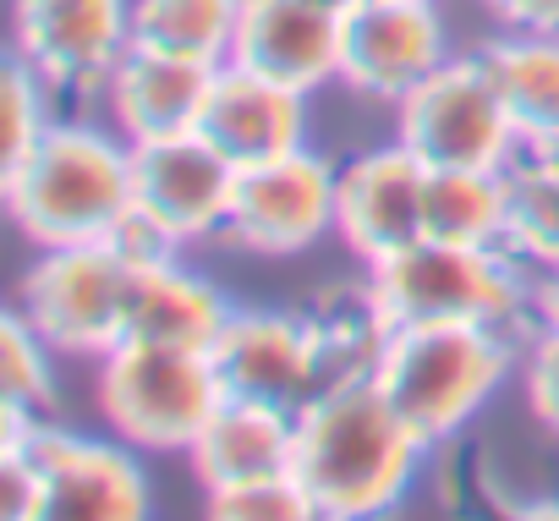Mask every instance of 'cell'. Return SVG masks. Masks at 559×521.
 <instances>
[{"label":"cell","instance_id":"obj_12","mask_svg":"<svg viewBox=\"0 0 559 521\" xmlns=\"http://www.w3.org/2000/svg\"><path fill=\"white\" fill-rule=\"evenodd\" d=\"M236 176L241 170L203 132L132 143V209L181 247L214 241L225 230Z\"/></svg>","mask_w":559,"mask_h":521},{"label":"cell","instance_id":"obj_25","mask_svg":"<svg viewBox=\"0 0 559 521\" xmlns=\"http://www.w3.org/2000/svg\"><path fill=\"white\" fill-rule=\"evenodd\" d=\"M56 346L28 324V313L12 303L7 313H0V395L50 417L56 406V368H50Z\"/></svg>","mask_w":559,"mask_h":521},{"label":"cell","instance_id":"obj_5","mask_svg":"<svg viewBox=\"0 0 559 521\" xmlns=\"http://www.w3.org/2000/svg\"><path fill=\"white\" fill-rule=\"evenodd\" d=\"M94 406L116 439L143 455H187L209 417L225 406V384L209 352L121 341L94 368Z\"/></svg>","mask_w":559,"mask_h":521},{"label":"cell","instance_id":"obj_22","mask_svg":"<svg viewBox=\"0 0 559 521\" xmlns=\"http://www.w3.org/2000/svg\"><path fill=\"white\" fill-rule=\"evenodd\" d=\"M241 23V0H132V45L181 61L225 67Z\"/></svg>","mask_w":559,"mask_h":521},{"label":"cell","instance_id":"obj_6","mask_svg":"<svg viewBox=\"0 0 559 521\" xmlns=\"http://www.w3.org/2000/svg\"><path fill=\"white\" fill-rule=\"evenodd\" d=\"M395 143L428 170H510L526 154L483 56H450L395 105Z\"/></svg>","mask_w":559,"mask_h":521},{"label":"cell","instance_id":"obj_11","mask_svg":"<svg viewBox=\"0 0 559 521\" xmlns=\"http://www.w3.org/2000/svg\"><path fill=\"white\" fill-rule=\"evenodd\" d=\"M132 50V0H12V56L56 94H99Z\"/></svg>","mask_w":559,"mask_h":521},{"label":"cell","instance_id":"obj_9","mask_svg":"<svg viewBox=\"0 0 559 521\" xmlns=\"http://www.w3.org/2000/svg\"><path fill=\"white\" fill-rule=\"evenodd\" d=\"M0 450H28V461L45 477V516L56 521H143L154 510L148 477L138 466L143 450H132L116 434L99 439L39 417L23 445Z\"/></svg>","mask_w":559,"mask_h":521},{"label":"cell","instance_id":"obj_8","mask_svg":"<svg viewBox=\"0 0 559 521\" xmlns=\"http://www.w3.org/2000/svg\"><path fill=\"white\" fill-rule=\"evenodd\" d=\"M335 170L319 149L280 154L236 176L219 241L252 258H297L335 236Z\"/></svg>","mask_w":559,"mask_h":521},{"label":"cell","instance_id":"obj_28","mask_svg":"<svg viewBox=\"0 0 559 521\" xmlns=\"http://www.w3.org/2000/svg\"><path fill=\"white\" fill-rule=\"evenodd\" d=\"M521 395H526V412L559 439V335L554 330H532L521 341Z\"/></svg>","mask_w":559,"mask_h":521},{"label":"cell","instance_id":"obj_17","mask_svg":"<svg viewBox=\"0 0 559 521\" xmlns=\"http://www.w3.org/2000/svg\"><path fill=\"white\" fill-rule=\"evenodd\" d=\"M214 72H219V67H203V61H181V56L132 45V50L110 67V78L99 83L105 121H110L127 143L198 132V116H203V99H209Z\"/></svg>","mask_w":559,"mask_h":521},{"label":"cell","instance_id":"obj_23","mask_svg":"<svg viewBox=\"0 0 559 521\" xmlns=\"http://www.w3.org/2000/svg\"><path fill=\"white\" fill-rule=\"evenodd\" d=\"M313 324H319V352H324L330 384H341V379H373V368L384 357V341H390V319L379 313L368 281L357 292H330L313 308Z\"/></svg>","mask_w":559,"mask_h":521},{"label":"cell","instance_id":"obj_31","mask_svg":"<svg viewBox=\"0 0 559 521\" xmlns=\"http://www.w3.org/2000/svg\"><path fill=\"white\" fill-rule=\"evenodd\" d=\"M532 330H554L559 335V264L537 270V281H532Z\"/></svg>","mask_w":559,"mask_h":521},{"label":"cell","instance_id":"obj_19","mask_svg":"<svg viewBox=\"0 0 559 521\" xmlns=\"http://www.w3.org/2000/svg\"><path fill=\"white\" fill-rule=\"evenodd\" d=\"M230 297L198 275L181 258L132 270V313H127V341H154V346H181V352H214V341L230 324Z\"/></svg>","mask_w":559,"mask_h":521},{"label":"cell","instance_id":"obj_29","mask_svg":"<svg viewBox=\"0 0 559 521\" xmlns=\"http://www.w3.org/2000/svg\"><path fill=\"white\" fill-rule=\"evenodd\" d=\"M0 516L45 521V477L28 461V450H0Z\"/></svg>","mask_w":559,"mask_h":521},{"label":"cell","instance_id":"obj_20","mask_svg":"<svg viewBox=\"0 0 559 521\" xmlns=\"http://www.w3.org/2000/svg\"><path fill=\"white\" fill-rule=\"evenodd\" d=\"M526 149L559 143V34H499L477 50Z\"/></svg>","mask_w":559,"mask_h":521},{"label":"cell","instance_id":"obj_13","mask_svg":"<svg viewBox=\"0 0 559 521\" xmlns=\"http://www.w3.org/2000/svg\"><path fill=\"white\" fill-rule=\"evenodd\" d=\"M209 357L219 368L225 395L269 401V406H286V412H302L330 384L313 313L236 308Z\"/></svg>","mask_w":559,"mask_h":521},{"label":"cell","instance_id":"obj_30","mask_svg":"<svg viewBox=\"0 0 559 521\" xmlns=\"http://www.w3.org/2000/svg\"><path fill=\"white\" fill-rule=\"evenodd\" d=\"M510 34H559V0H483Z\"/></svg>","mask_w":559,"mask_h":521},{"label":"cell","instance_id":"obj_33","mask_svg":"<svg viewBox=\"0 0 559 521\" xmlns=\"http://www.w3.org/2000/svg\"><path fill=\"white\" fill-rule=\"evenodd\" d=\"M532 154H537V159H548V165L559 170V143H548V149H532Z\"/></svg>","mask_w":559,"mask_h":521},{"label":"cell","instance_id":"obj_21","mask_svg":"<svg viewBox=\"0 0 559 521\" xmlns=\"http://www.w3.org/2000/svg\"><path fill=\"white\" fill-rule=\"evenodd\" d=\"M423 230L461 247H504L510 236V170H428Z\"/></svg>","mask_w":559,"mask_h":521},{"label":"cell","instance_id":"obj_2","mask_svg":"<svg viewBox=\"0 0 559 521\" xmlns=\"http://www.w3.org/2000/svg\"><path fill=\"white\" fill-rule=\"evenodd\" d=\"M0 198L34 247L110 241L132 214V143L110 121L56 116L17 165L0 170Z\"/></svg>","mask_w":559,"mask_h":521},{"label":"cell","instance_id":"obj_16","mask_svg":"<svg viewBox=\"0 0 559 521\" xmlns=\"http://www.w3.org/2000/svg\"><path fill=\"white\" fill-rule=\"evenodd\" d=\"M198 132L236 165H269L280 154L308 149V94L280 88L247 67H219L198 116Z\"/></svg>","mask_w":559,"mask_h":521},{"label":"cell","instance_id":"obj_24","mask_svg":"<svg viewBox=\"0 0 559 521\" xmlns=\"http://www.w3.org/2000/svg\"><path fill=\"white\" fill-rule=\"evenodd\" d=\"M504 247L526 270L559 264V170L532 149L510 165V236Z\"/></svg>","mask_w":559,"mask_h":521},{"label":"cell","instance_id":"obj_7","mask_svg":"<svg viewBox=\"0 0 559 521\" xmlns=\"http://www.w3.org/2000/svg\"><path fill=\"white\" fill-rule=\"evenodd\" d=\"M132 270L110 241H83V247H39L28 275L17 281V308L28 324L56 346V357H83L99 363L127 341V313H132Z\"/></svg>","mask_w":559,"mask_h":521},{"label":"cell","instance_id":"obj_15","mask_svg":"<svg viewBox=\"0 0 559 521\" xmlns=\"http://www.w3.org/2000/svg\"><path fill=\"white\" fill-rule=\"evenodd\" d=\"M341 12L330 0H241L230 67L313 99L341 83Z\"/></svg>","mask_w":559,"mask_h":521},{"label":"cell","instance_id":"obj_14","mask_svg":"<svg viewBox=\"0 0 559 521\" xmlns=\"http://www.w3.org/2000/svg\"><path fill=\"white\" fill-rule=\"evenodd\" d=\"M423 192H428V165L406 143H379L352 154L335 170V241L362 264H384L401 247L428 236Z\"/></svg>","mask_w":559,"mask_h":521},{"label":"cell","instance_id":"obj_18","mask_svg":"<svg viewBox=\"0 0 559 521\" xmlns=\"http://www.w3.org/2000/svg\"><path fill=\"white\" fill-rule=\"evenodd\" d=\"M187 466H192L203 494L292 472L297 466V412L225 395V406L209 417V428L187 450Z\"/></svg>","mask_w":559,"mask_h":521},{"label":"cell","instance_id":"obj_26","mask_svg":"<svg viewBox=\"0 0 559 521\" xmlns=\"http://www.w3.org/2000/svg\"><path fill=\"white\" fill-rule=\"evenodd\" d=\"M209 516L214 521H319V510H313L308 488L297 483V472L209 488Z\"/></svg>","mask_w":559,"mask_h":521},{"label":"cell","instance_id":"obj_34","mask_svg":"<svg viewBox=\"0 0 559 521\" xmlns=\"http://www.w3.org/2000/svg\"><path fill=\"white\" fill-rule=\"evenodd\" d=\"M330 7H352V0H330Z\"/></svg>","mask_w":559,"mask_h":521},{"label":"cell","instance_id":"obj_3","mask_svg":"<svg viewBox=\"0 0 559 521\" xmlns=\"http://www.w3.org/2000/svg\"><path fill=\"white\" fill-rule=\"evenodd\" d=\"M521 341L526 335L499 324H395L373 384L439 450L521 374Z\"/></svg>","mask_w":559,"mask_h":521},{"label":"cell","instance_id":"obj_1","mask_svg":"<svg viewBox=\"0 0 559 521\" xmlns=\"http://www.w3.org/2000/svg\"><path fill=\"white\" fill-rule=\"evenodd\" d=\"M433 445L395 412L373 379L324 384L297 412V483L319 521L390 516L423 477Z\"/></svg>","mask_w":559,"mask_h":521},{"label":"cell","instance_id":"obj_27","mask_svg":"<svg viewBox=\"0 0 559 521\" xmlns=\"http://www.w3.org/2000/svg\"><path fill=\"white\" fill-rule=\"evenodd\" d=\"M50 99H56V88L28 67V61H7V165H17L45 132H50ZM0 165V170H7Z\"/></svg>","mask_w":559,"mask_h":521},{"label":"cell","instance_id":"obj_32","mask_svg":"<svg viewBox=\"0 0 559 521\" xmlns=\"http://www.w3.org/2000/svg\"><path fill=\"white\" fill-rule=\"evenodd\" d=\"M521 516H526V521H559V494H554V499H526Z\"/></svg>","mask_w":559,"mask_h":521},{"label":"cell","instance_id":"obj_4","mask_svg":"<svg viewBox=\"0 0 559 521\" xmlns=\"http://www.w3.org/2000/svg\"><path fill=\"white\" fill-rule=\"evenodd\" d=\"M368 292L395 324H499L532 335V281L510 247H461L423 236L384 264H368Z\"/></svg>","mask_w":559,"mask_h":521},{"label":"cell","instance_id":"obj_10","mask_svg":"<svg viewBox=\"0 0 559 521\" xmlns=\"http://www.w3.org/2000/svg\"><path fill=\"white\" fill-rule=\"evenodd\" d=\"M444 61L439 0H352L341 12V83L373 105H401Z\"/></svg>","mask_w":559,"mask_h":521}]
</instances>
